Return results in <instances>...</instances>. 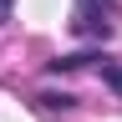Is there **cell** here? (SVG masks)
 Here are the masks:
<instances>
[{
	"instance_id": "6da1fadb",
	"label": "cell",
	"mask_w": 122,
	"mask_h": 122,
	"mask_svg": "<svg viewBox=\"0 0 122 122\" xmlns=\"http://www.w3.org/2000/svg\"><path fill=\"white\" fill-rule=\"evenodd\" d=\"M112 0H76V15H71V25H76V36H86V41H107L112 36Z\"/></svg>"
},
{
	"instance_id": "7a4b0ae2",
	"label": "cell",
	"mask_w": 122,
	"mask_h": 122,
	"mask_svg": "<svg viewBox=\"0 0 122 122\" xmlns=\"http://www.w3.org/2000/svg\"><path fill=\"white\" fill-rule=\"evenodd\" d=\"M36 102L46 107V112H71V102H76V97H66V92H61V97H56V92H41Z\"/></svg>"
},
{
	"instance_id": "3957f363",
	"label": "cell",
	"mask_w": 122,
	"mask_h": 122,
	"mask_svg": "<svg viewBox=\"0 0 122 122\" xmlns=\"http://www.w3.org/2000/svg\"><path fill=\"white\" fill-rule=\"evenodd\" d=\"M102 76H107V86H112V92H122V66H102Z\"/></svg>"
},
{
	"instance_id": "277c9868",
	"label": "cell",
	"mask_w": 122,
	"mask_h": 122,
	"mask_svg": "<svg viewBox=\"0 0 122 122\" xmlns=\"http://www.w3.org/2000/svg\"><path fill=\"white\" fill-rule=\"evenodd\" d=\"M10 5H15V0H0V25L10 20Z\"/></svg>"
}]
</instances>
